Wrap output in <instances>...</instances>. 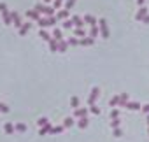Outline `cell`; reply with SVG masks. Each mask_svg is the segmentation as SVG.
<instances>
[{"instance_id": "9", "label": "cell", "mask_w": 149, "mask_h": 142, "mask_svg": "<svg viewBox=\"0 0 149 142\" xmlns=\"http://www.w3.org/2000/svg\"><path fill=\"white\" fill-rule=\"evenodd\" d=\"M79 44L81 46H90V44H93V37H83L79 40Z\"/></svg>"}, {"instance_id": "26", "label": "cell", "mask_w": 149, "mask_h": 142, "mask_svg": "<svg viewBox=\"0 0 149 142\" xmlns=\"http://www.w3.org/2000/svg\"><path fill=\"white\" fill-rule=\"evenodd\" d=\"M72 125H74V119H72V118H67V119H65V123H63V126H65V128H68V126H72Z\"/></svg>"}, {"instance_id": "1", "label": "cell", "mask_w": 149, "mask_h": 142, "mask_svg": "<svg viewBox=\"0 0 149 142\" xmlns=\"http://www.w3.org/2000/svg\"><path fill=\"white\" fill-rule=\"evenodd\" d=\"M40 26H53L54 23H56V18L54 16H47V18H40L39 21H37Z\"/></svg>"}, {"instance_id": "35", "label": "cell", "mask_w": 149, "mask_h": 142, "mask_svg": "<svg viewBox=\"0 0 149 142\" xmlns=\"http://www.w3.org/2000/svg\"><path fill=\"white\" fill-rule=\"evenodd\" d=\"M0 112H9V107L6 104H0Z\"/></svg>"}, {"instance_id": "30", "label": "cell", "mask_w": 149, "mask_h": 142, "mask_svg": "<svg viewBox=\"0 0 149 142\" xmlns=\"http://www.w3.org/2000/svg\"><path fill=\"white\" fill-rule=\"evenodd\" d=\"M67 44H70V46H77V44H79V40H77L76 37H72V39H68V42H67Z\"/></svg>"}, {"instance_id": "31", "label": "cell", "mask_w": 149, "mask_h": 142, "mask_svg": "<svg viewBox=\"0 0 149 142\" xmlns=\"http://www.w3.org/2000/svg\"><path fill=\"white\" fill-rule=\"evenodd\" d=\"M98 35V26L95 25V26H91V37H97Z\"/></svg>"}, {"instance_id": "8", "label": "cell", "mask_w": 149, "mask_h": 142, "mask_svg": "<svg viewBox=\"0 0 149 142\" xmlns=\"http://www.w3.org/2000/svg\"><path fill=\"white\" fill-rule=\"evenodd\" d=\"M26 16H28V18H32V19H35V21H39V19H40V16H39V13H37V11H26Z\"/></svg>"}, {"instance_id": "32", "label": "cell", "mask_w": 149, "mask_h": 142, "mask_svg": "<svg viewBox=\"0 0 149 142\" xmlns=\"http://www.w3.org/2000/svg\"><path fill=\"white\" fill-rule=\"evenodd\" d=\"M90 111H91L93 114H100V109H98L97 105H90Z\"/></svg>"}, {"instance_id": "38", "label": "cell", "mask_w": 149, "mask_h": 142, "mask_svg": "<svg viewBox=\"0 0 149 142\" xmlns=\"http://www.w3.org/2000/svg\"><path fill=\"white\" fill-rule=\"evenodd\" d=\"M112 126H114V128H119V118L112 119Z\"/></svg>"}, {"instance_id": "15", "label": "cell", "mask_w": 149, "mask_h": 142, "mask_svg": "<svg viewBox=\"0 0 149 142\" xmlns=\"http://www.w3.org/2000/svg\"><path fill=\"white\" fill-rule=\"evenodd\" d=\"M72 23L76 25L77 28H81V26H83V21H81V18H79V16H74V18H72Z\"/></svg>"}, {"instance_id": "11", "label": "cell", "mask_w": 149, "mask_h": 142, "mask_svg": "<svg viewBox=\"0 0 149 142\" xmlns=\"http://www.w3.org/2000/svg\"><path fill=\"white\" fill-rule=\"evenodd\" d=\"M84 21H86L88 25H91V26L97 25V18H95V16H84Z\"/></svg>"}, {"instance_id": "23", "label": "cell", "mask_w": 149, "mask_h": 142, "mask_svg": "<svg viewBox=\"0 0 149 142\" xmlns=\"http://www.w3.org/2000/svg\"><path fill=\"white\" fill-rule=\"evenodd\" d=\"M70 105H72V107H76V109H77V107H79V98H77V97H74V98L70 100Z\"/></svg>"}, {"instance_id": "20", "label": "cell", "mask_w": 149, "mask_h": 142, "mask_svg": "<svg viewBox=\"0 0 149 142\" xmlns=\"http://www.w3.org/2000/svg\"><path fill=\"white\" fill-rule=\"evenodd\" d=\"M49 130H51V126H49V125H44V126L39 130V133H40V135H46V133H49Z\"/></svg>"}, {"instance_id": "4", "label": "cell", "mask_w": 149, "mask_h": 142, "mask_svg": "<svg viewBox=\"0 0 149 142\" xmlns=\"http://www.w3.org/2000/svg\"><path fill=\"white\" fill-rule=\"evenodd\" d=\"M97 97H98V88H93V90H91V95H90V100H88V104H90V105H95V102H97Z\"/></svg>"}, {"instance_id": "34", "label": "cell", "mask_w": 149, "mask_h": 142, "mask_svg": "<svg viewBox=\"0 0 149 142\" xmlns=\"http://www.w3.org/2000/svg\"><path fill=\"white\" fill-rule=\"evenodd\" d=\"M116 118H119V111H116V109H114V111L111 112V119H116Z\"/></svg>"}, {"instance_id": "24", "label": "cell", "mask_w": 149, "mask_h": 142, "mask_svg": "<svg viewBox=\"0 0 149 142\" xmlns=\"http://www.w3.org/2000/svg\"><path fill=\"white\" fill-rule=\"evenodd\" d=\"M28 30H30V23H28V25H21V30H19V33H21V35H25Z\"/></svg>"}, {"instance_id": "28", "label": "cell", "mask_w": 149, "mask_h": 142, "mask_svg": "<svg viewBox=\"0 0 149 142\" xmlns=\"http://www.w3.org/2000/svg\"><path fill=\"white\" fill-rule=\"evenodd\" d=\"M4 128H6V132H7V133H13V132H14V125H11V123H7Z\"/></svg>"}, {"instance_id": "45", "label": "cell", "mask_w": 149, "mask_h": 142, "mask_svg": "<svg viewBox=\"0 0 149 142\" xmlns=\"http://www.w3.org/2000/svg\"><path fill=\"white\" fill-rule=\"evenodd\" d=\"M46 2H49V0H46Z\"/></svg>"}, {"instance_id": "21", "label": "cell", "mask_w": 149, "mask_h": 142, "mask_svg": "<svg viewBox=\"0 0 149 142\" xmlns=\"http://www.w3.org/2000/svg\"><path fill=\"white\" fill-rule=\"evenodd\" d=\"M53 39L61 40V30H53Z\"/></svg>"}, {"instance_id": "29", "label": "cell", "mask_w": 149, "mask_h": 142, "mask_svg": "<svg viewBox=\"0 0 149 142\" xmlns=\"http://www.w3.org/2000/svg\"><path fill=\"white\" fill-rule=\"evenodd\" d=\"M14 130H18V132H25V130H26V126H25L23 123H18V125L14 126Z\"/></svg>"}, {"instance_id": "7", "label": "cell", "mask_w": 149, "mask_h": 142, "mask_svg": "<svg viewBox=\"0 0 149 142\" xmlns=\"http://www.w3.org/2000/svg\"><path fill=\"white\" fill-rule=\"evenodd\" d=\"M128 98H130V97H128V93H123V95L119 97V105H123V107H126V104L130 102Z\"/></svg>"}, {"instance_id": "12", "label": "cell", "mask_w": 149, "mask_h": 142, "mask_svg": "<svg viewBox=\"0 0 149 142\" xmlns=\"http://www.w3.org/2000/svg\"><path fill=\"white\" fill-rule=\"evenodd\" d=\"M49 44H51V46H49V49H51L53 53H56V51H58V40H56V39H51V40H49Z\"/></svg>"}, {"instance_id": "10", "label": "cell", "mask_w": 149, "mask_h": 142, "mask_svg": "<svg viewBox=\"0 0 149 142\" xmlns=\"http://www.w3.org/2000/svg\"><path fill=\"white\" fill-rule=\"evenodd\" d=\"M146 16H147V9L146 7H140V11L137 13V19H144Z\"/></svg>"}, {"instance_id": "44", "label": "cell", "mask_w": 149, "mask_h": 142, "mask_svg": "<svg viewBox=\"0 0 149 142\" xmlns=\"http://www.w3.org/2000/svg\"><path fill=\"white\" fill-rule=\"evenodd\" d=\"M147 123H149V118H147Z\"/></svg>"}, {"instance_id": "37", "label": "cell", "mask_w": 149, "mask_h": 142, "mask_svg": "<svg viewBox=\"0 0 149 142\" xmlns=\"http://www.w3.org/2000/svg\"><path fill=\"white\" fill-rule=\"evenodd\" d=\"M44 125H47V119L46 118H40L39 119V126H44Z\"/></svg>"}, {"instance_id": "2", "label": "cell", "mask_w": 149, "mask_h": 142, "mask_svg": "<svg viewBox=\"0 0 149 142\" xmlns=\"http://www.w3.org/2000/svg\"><path fill=\"white\" fill-rule=\"evenodd\" d=\"M35 11H37L39 14H40V13H44L46 16H53V13H54V11H53L51 7H46V6H40V4H39V6L35 7Z\"/></svg>"}, {"instance_id": "39", "label": "cell", "mask_w": 149, "mask_h": 142, "mask_svg": "<svg viewBox=\"0 0 149 142\" xmlns=\"http://www.w3.org/2000/svg\"><path fill=\"white\" fill-rule=\"evenodd\" d=\"M121 133H123V132H121L119 128H114V135H116V137H121Z\"/></svg>"}, {"instance_id": "5", "label": "cell", "mask_w": 149, "mask_h": 142, "mask_svg": "<svg viewBox=\"0 0 149 142\" xmlns=\"http://www.w3.org/2000/svg\"><path fill=\"white\" fill-rule=\"evenodd\" d=\"M2 18H4V23H6V25H11V23H13V18H11V14L7 13V9L2 11Z\"/></svg>"}, {"instance_id": "16", "label": "cell", "mask_w": 149, "mask_h": 142, "mask_svg": "<svg viewBox=\"0 0 149 142\" xmlns=\"http://www.w3.org/2000/svg\"><path fill=\"white\" fill-rule=\"evenodd\" d=\"M67 16H68V11H60L56 14V19H67Z\"/></svg>"}, {"instance_id": "19", "label": "cell", "mask_w": 149, "mask_h": 142, "mask_svg": "<svg viewBox=\"0 0 149 142\" xmlns=\"http://www.w3.org/2000/svg\"><path fill=\"white\" fill-rule=\"evenodd\" d=\"M58 51H67V42H63V40H58Z\"/></svg>"}, {"instance_id": "3", "label": "cell", "mask_w": 149, "mask_h": 142, "mask_svg": "<svg viewBox=\"0 0 149 142\" xmlns=\"http://www.w3.org/2000/svg\"><path fill=\"white\" fill-rule=\"evenodd\" d=\"M98 23H100V33H102V37H109V28H107L105 19H100Z\"/></svg>"}, {"instance_id": "17", "label": "cell", "mask_w": 149, "mask_h": 142, "mask_svg": "<svg viewBox=\"0 0 149 142\" xmlns=\"http://www.w3.org/2000/svg\"><path fill=\"white\" fill-rule=\"evenodd\" d=\"M74 33H76V37H81V39L86 37V32H84L83 28H76V32H74Z\"/></svg>"}, {"instance_id": "27", "label": "cell", "mask_w": 149, "mask_h": 142, "mask_svg": "<svg viewBox=\"0 0 149 142\" xmlns=\"http://www.w3.org/2000/svg\"><path fill=\"white\" fill-rule=\"evenodd\" d=\"M88 126V119L86 118H81V121H79V128H86Z\"/></svg>"}, {"instance_id": "42", "label": "cell", "mask_w": 149, "mask_h": 142, "mask_svg": "<svg viewBox=\"0 0 149 142\" xmlns=\"http://www.w3.org/2000/svg\"><path fill=\"white\" fill-rule=\"evenodd\" d=\"M144 112H149V105H144Z\"/></svg>"}, {"instance_id": "40", "label": "cell", "mask_w": 149, "mask_h": 142, "mask_svg": "<svg viewBox=\"0 0 149 142\" xmlns=\"http://www.w3.org/2000/svg\"><path fill=\"white\" fill-rule=\"evenodd\" d=\"M61 6V0H54V9H58Z\"/></svg>"}, {"instance_id": "6", "label": "cell", "mask_w": 149, "mask_h": 142, "mask_svg": "<svg viewBox=\"0 0 149 142\" xmlns=\"http://www.w3.org/2000/svg\"><path fill=\"white\" fill-rule=\"evenodd\" d=\"M11 18H13V23H14L16 26H19V28H21V16H19V14H16V13H13V14H11Z\"/></svg>"}, {"instance_id": "43", "label": "cell", "mask_w": 149, "mask_h": 142, "mask_svg": "<svg viewBox=\"0 0 149 142\" xmlns=\"http://www.w3.org/2000/svg\"><path fill=\"white\" fill-rule=\"evenodd\" d=\"M137 4L139 6H144V0H137Z\"/></svg>"}, {"instance_id": "25", "label": "cell", "mask_w": 149, "mask_h": 142, "mask_svg": "<svg viewBox=\"0 0 149 142\" xmlns=\"http://www.w3.org/2000/svg\"><path fill=\"white\" fill-rule=\"evenodd\" d=\"M118 104H119V97H112V98L109 100V105H111V107H112V105H118Z\"/></svg>"}, {"instance_id": "33", "label": "cell", "mask_w": 149, "mask_h": 142, "mask_svg": "<svg viewBox=\"0 0 149 142\" xmlns=\"http://www.w3.org/2000/svg\"><path fill=\"white\" fill-rule=\"evenodd\" d=\"M67 9H70V7H74V6H76V0H67Z\"/></svg>"}, {"instance_id": "22", "label": "cell", "mask_w": 149, "mask_h": 142, "mask_svg": "<svg viewBox=\"0 0 149 142\" xmlns=\"http://www.w3.org/2000/svg\"><path fill=\"white\" fill-rule=\"evenodd\" d=\"M63 128H65V126H56V128H53V126H51L49 133H61V132H63Z\"/></svg>"}, {"instance_id": "41", "label": "cell", "mask_w": 149, "mask_h": 142, "mask_svg": "<svg viewBox=\"0 0 149 142\" xmlns=\"http://www.w3.org/2000/svg\"><path fill=\"white\" fill-rule=\"evenodd\" d=\"M142 21H144V23H149V14H147V16H146V18H144Z\"/></svg>"}, {"instance_id": "14", "label": "cell", "mask_w": 149, "mask_h": 142, "mask_svg": "<svg viewBox=\"0 0 149 142\" xmlns=\"http://www.w3.org/2000/svg\"><path fill=\"white\" fill-rule=\"evenodd\" d=\"M126 107H128V109H132V111H137V109H140V104H137V102H128V104H126Z\"/></svg>"}, {"instance_id": "36", "label": "cell", "mask_w": 149, "mask_h": 142, "mask_svg": "<svg viewBox=\"0 0 149 142\" xmlns=\"http://www.w3.org/2000/svg\"><path fill=\"white\" fill-rule=\"evenodd\" d=\"M72 21H68V19H65V23H63V28H72Z\"/></svg>"}, {"instance_id": "18", "label": "cell", "mask_w": 149, "mask_h": 142, "mask_svg": "<svg viewBox=\"0 0 149 142\" xmlns=\"http://www.w3.org/2000/svg\"><path fill=\"white\" fill-rule=\"evenodd\" d=\"M39 35H40V37H42L44 40H51V35H49V33H47L46 30H40V32H39Z\"/></svg>"}, {"instance_id": "13", "label": "cell", "mask_w": 149, "mask_h": 142, "mask_svg": "<svg viewBox=\"0 0 149 142\" xmlns=\"http://www.w3.org/2000/svg\"><path fill=\"white\" fill-rule=\"evenodd\" d=\"M76 116L77 118H86L88 116V109H76Z\"/></svg>"}]
</instances>
